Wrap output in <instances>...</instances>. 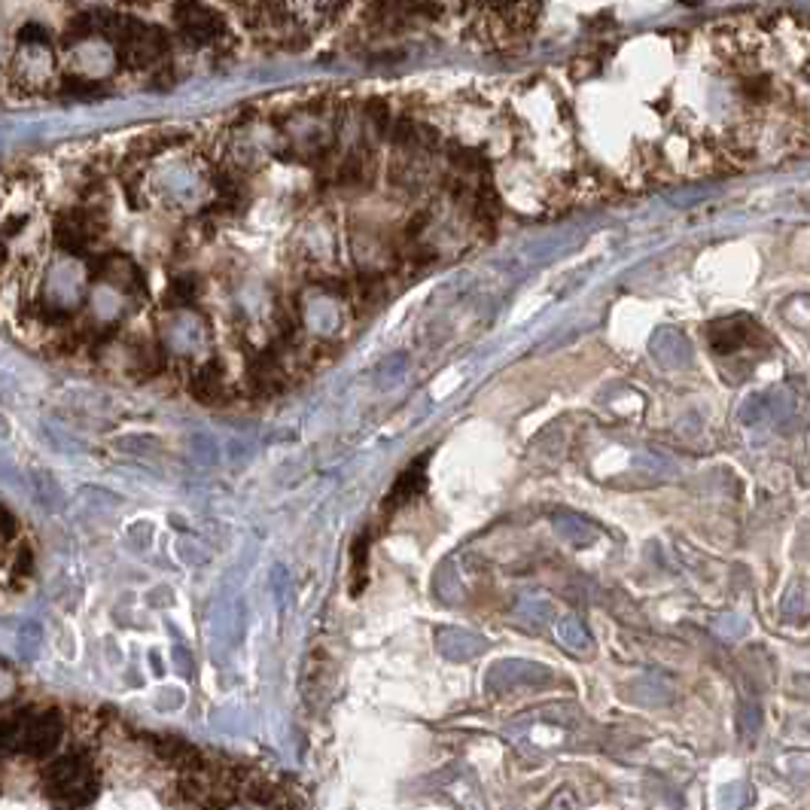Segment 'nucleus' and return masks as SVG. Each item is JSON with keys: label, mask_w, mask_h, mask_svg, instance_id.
<instances>
[{"label": "nucleus", "mask_w": 810, "mask_h": 810, "mask_svg": "<svg viewBox=\"0 0 810 810\" xmlns=\"http://www.w3.org/2000/svg\"><path fill=\"white\" fill-rule=\"evenodd\" d=\"M64 735V722L56 710H25L3 720V750L44 759L56 752Z\"/></svg>", "instance_id": "1"}, {"label": "nucleus", "mask_w": 810, "mask_h": 810, "mask_svg": "<svg viewBox=\"0 0 810 810\" xmlns=\"http://www.w3.org/2000/svg\"><path fill=\"white\" fill-rule=\"evenodd\" d=\"M781 616L786 621H801L808 616V594H805V589H801L798 582L796 585H789V591L783 594Z\"/></svg>", "instance_id": "6"}, {"label": "nucleus", "mask_w": 810, "mask_h": 810, "mask_svg": "<svg viewBox=\"0 0 810 810\" xmlns=\"http://www.w3.org/2000/svg\"><path fill=\"white\" fill-rule=\"evenodd\" d=\"M720 631H725V633H735V637H740V633L747 631V621H743V619H737V616H725V619L720 621Z\"/></svg>", "instance_id": "8"}, {"label": "nucleus", "mask_w": 810, "mask_h": 810, "mask_svg": "<svg viewBox=\"0 0 810 810\" xmlns=\"http://www.w3.org/2000/svg\"><path fill=\"white\" fill-rule=\"evenodd\" d=\"M743 725H747V732H750V735H755V728H759V716H755V708L743 713Z\"/></svg>", "instance_id": "9"}, {"label": "nucleus", "mask_w": 810, "mask_h": 810, "mask_svg": "<svg viewBox=\"0 0 810 810\" xmlns=\"http://www.w3.org/2000/svg\"><path fill=\"white\" fill-rule=\"evenodd\" d=\"M46 796L61 808H83L98 796V774L86 752H68L46 767Z\"/></svg>", "instance_id": "2"}, {"label": "nucleus", "mask_w": 810, "mask_h": 810, "mask_svg": "<svg viewBox=\"0 0 810 810\" xmlns=\"http://www.w3.org/2000/svg\"><path fill=\"white\" fill-rule=\"evenodd\" d=\"M740 421L743 424H767L771 421V394H755L743 402L740 409Z\"/></svg>", "instance_id": "7"}, {"label": "nucleus", "mask_w": 810, "mask_h": 810, "mask_svg": "<svg viewBox=\"0 0 810 810\" xmlns=\"http://www.w3.org/2000/svg\"><path fill=\"white\" fill-rule=\"evenodd\" d=\"M220 366L217 363H207L202 366L195 375H192V394L195 399H202V402H214V399L220 397Z\"/></svg>", "instance_id": "5"}, {"label": "nucleus", "mask_w": 810, "mask_h": 810, "mask_svg": "<svg viewBox=\"0 0 810 810\" xmlns=\"http://www.w3.org/2000/svg\"><path fill=\"white\" fill-rule=\"evenodd\" d=\"M424 463H427V457H418L412 467L399 475L397 485L390 491V497H387V509H390V512H394L397 506H402L406 500H412L414 494H421V487H424Z\"/></svg>", "instance_id": "3"}, {"label": "nucleus", "mask_w": 810, "mask_h": 810, "mask_svg": "<svg viewBox=\"0 0 810 810\" xmlns=\"http://www.w3.org/2000/svg\"><path fill=\"white\" fill-rule=\"evenodd\" d=\"M750 336V326H743V321H720V324L710 326V344L716 348V354H732L737 351Z\"/></svg>", "instance_id": "4"}, {"label": "nucleus", "mask_w": 810, "mask_h": 810, "mask_svg": "<svg viewBox=\"0 0 810 810\" xmlns=\"http://www.w3.org/2000/svg\"><path fill=\"white\" fill-rule=\"evenodd\" d=\"M564 3L579 7V10H591V7H597V3H604V0H564Z\"/></svg>", "instance_id": "10"}]
</instances>
